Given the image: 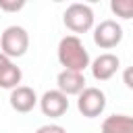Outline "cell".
<instances>
[{
    "instance_id": "9a60e30c",
    "label": "cell",
    "mask_w": 133,
    "mask_h": 133,
    "mask_svg": "<svg viewBox=\"0 0 133 133\" xmlns=\"http://www.w3.org/2000/svg\"><path fill=\"white\" fill-rule=\"evenodd\" d=\"M123 83H125L129 89H133V64L123 71Z\"/></svg>"
},
{
    "instance_id": "6da1fadb",
    "label": "cell",
    "mask_w": 133,
    "mask_h": 133,
    "mask_svg": "<svg viewBox=\"0 0 133 133\" xmlns=\"http://www.w3.org/2000/svg\"><path fill=\"white\" fill-rule=\"evenodd\" d=\"M56 56H58V62L62 64V69H66V71L83 73L91 64V58H89V52H87L85 44L81 42L79 35H73V33L64 35L58 42Z\"/></svg>"
},
{
    "instance_id": "7a4b0ae2",
    "label": "cell",
    "mask_w": 133,
    "mask_h": 133,
    "mask_svg": "<svg viewBox=\"0 0 133 133\" xmlns=\"http://www.w3.org/2000/svg\"><path fill=\"white\" fill-rule=\"evenodd\" d=\"M27 50H29L27 29L21 25H8L0 35V52L12 60V58H21Z\"/></svg>"
},
{
    "instance_id": "9c48e42d",
    "label": "cell",
    "mask_w": 133,
    "mask_h": 133,
    "mask_svg": "<svg viewBox=\"0 0 133 133\" xmlns=\"http://www.w3.org/2000/svg\"><path fill=\"white\" fill-rule=\"evenodd\" d=\"M85 87H87V81L83 73L62 69L56 75V89H60L64 96H79Z\"/></svg>"
},
{
    "instance_id": "ba28073f",
    "label": "cell",
    "mask_w": 133,
    "mask_h": 133,
    "mask_svg": "<svg viewBox=\"0 0 133 133\" xmlns=\"http://www.w3.org/2000/svg\"><path fill=\"white\" fill-rule=\"evenodd\" d=\"M8 102H10V108H12L15 112L27 114V112H31V110L39 104V98H37V94H35L33 87H29V85H19V87H15V89L10 91Z\"/></svg>"
},
{
    "instance_id": "30bf717a",
    "label": "cell",
    "mask_w": 133,
    "mask_h": 133,
    "mask_svg": "<svg viewBox=\"0 0 133 133\" xmlns=\"http://www.w3.org/2000/svg\"><path fill=\"white\" fill-rule=\"evenodd\" d=\"M102 133H133V116L110 114L102 121Z\"/></svg>"
},
{
    "instance_id": "277c9868",
    "label": "cell",
    "mask_w": 133,
    "mask_h": 133,
    "mask_svg": "<svg viewBox=\"0 0 133 133\" xmlns=\"http://www.w3.org/2000/svg\"><path fill=\"white\" fill-rule=\"evenodd\" d=\"M94 44L102 50H112L123 42V27L114 19H104L94 27Z\"/></svg>"
},
{
    "instance_id": "3957f363",
    "label": "cell",
    "mask_w": 133,
    "mask_h": 133,
    "mask_svg": "<svg viewBox=\"0 0 133 133\" xmlns=\"http://www.w3.org/2000/svg\"><path fill=\"white\" fill-rule=\"evenodd\" d=\"M62 23L69 31H73V35L77 33H87L89 29H94V10L89 4L83 2H73L66 6L64 15H62Z\"/></svg>"
},
{
    "instance_id": "52a82bcc",
    "label": "cell",
    "mask_w": 133,
    "mask_h": 133,
    "mask_svg": "<svg viewBox=\"0 0 133 133\" xmlns=\"http://www.w3.org/2000/svg\"><path fill=\"white\" fill-rule=\"evenodd\" d=\"M118 66H121V58H118L116 54H112V52L100 54V56L94 58L91 64H89L91 75H94L96 81H108V79H112V77L116 75Z\"/></svg>"
},
{
    "instance_id": "7c38bea8",
    "label": "cell",
    "mask_w": 133,
    "mask_h": 133,
    "mask_svg": "<svg viewBox=\"0 0 133 133\" xmlns=\"http://www.w3.org/2000/svg\"><path fill=\"white\" fill-rule=\"evenodd\" d=\"M110 10L118 19H133V0H110Z\"/></svg>"
},
{
    "instance_id": "5bb4252c",
    "label": "cell",
    "mask_w": 133,
    "mask_h": 133,
    "mask_svg": "<svg viewBox=\"0 0 133 133\" xmlns=\"http://www.w3.org/2000/svg\"><path fill=\"white\" fill-rule=\"evenodd\" d=\"M35 133H66V129H64V127H60V125H56V123H48V125L37 127V131H35Z\"/></svg>"
},
{
    "instance_id": "2e32d148",
    "label": "cell",
    "mask_w": 133,
    "mask_h": 133,
    "mask_svg": "<svg viewBox=\"0 0 133 133\" xmlns=\"http://www.w3.org/2000/svg\"><path fill=\"white\" fill-rule=\"evenodd\" d=\"M8 62H10V58H8V56H4V54L0 52V71H2V69H4Z\"/></svg>"
},
{
    "instance_id": "8992f818",
    "label": "cell",
    "mask_w": 133,
    "mask_h": 133,
    "mask_svg": "<svg viewBox=\"0 0 133 133\" xmlns=\"http://www.w3.org/2000/svg\"><path fill=\"white\" fill-rule=\"evenodd\" d=\"M39 110L44 112V116L58 118L69 110V96H64L60 89H48L39 98Z\"/></svg>"
},
{
    "instance_id": "8fae6325",
    "label": "cell",
    "mask_w": 133,
    "mask_h": 133,
    "mask_svg": "<svg viewBox=\"0 0 133 133\" xmlns=\"http://www.w3.org/2000/svg\"><path fill=\"white\" fill-rule=\"evenodd\" d=\"M21 79H23V71L10 60L2 71H0V87L2 89H15V87H19L21 85Z\"/></svg>"
},
{
    "instance_id": "4fadbf2b",
    "label": "cell",
    "mask_w": 133,
    "mask_h": 133,
    "mask_svg": "<svg viewBox=\"0 0 133 133\" xmlns=\"http://www.w3.org/2000/svg\"><path fill=\"white\" fill-rule=\"evenodd\" d=\"M25 6V2L23 0H0V10H6V12H17V10H21Z\"/></svg>"
},
{
    "instance_id": "5b68a950",
    "label": "cell",
    "mask_w": 133,
    "mask_h": 133,
    "mask_svg": "<svg viewBox=\"0 0 133 133\" xmlns=\"http://www.w3.org/2000/svg\"><path fill=\"white\" fill-rule=\"evenodd\" d=\"M106 108V94L100 87H85L77 96V110L85 118H96Z\"/></svg>"
}]
</instances>
